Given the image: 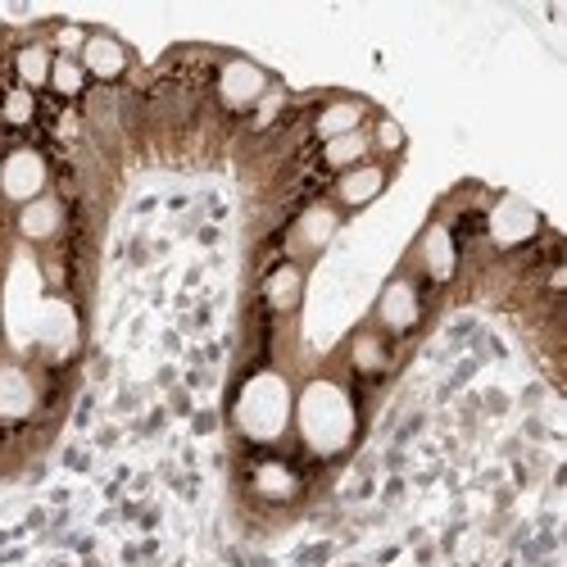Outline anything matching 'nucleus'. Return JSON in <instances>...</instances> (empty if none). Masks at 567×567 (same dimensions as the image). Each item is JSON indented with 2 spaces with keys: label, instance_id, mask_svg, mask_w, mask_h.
<instances>
[{
  "label": "nucleus",
  "instance_id": "1",
  "mask_svg": "<svg viewBox=\"0 0 567 567\" xmlns=\"http://www.w3.org/2000/svg\"><path fill=\"white\" fill-rule=\"evenodd\" d=\"M296 417H300V432H305L309 450H318V454H341L354 436V404L337 382L305 386Z\"/></svg>",
  "mask_w": 567,
  "mask_h": 567
},
{
  "label": "nucleus",
  "instance_id": "2",
  "mask_svg": "<svg viewBox=\"0 0 567 567\" xmlns=\"http://www.w3.org/2000/svg\"><path fill=\"white\" fill-rule=\"evenodd\" d=\"M287 413H291L287 386H281V377H272V372H259L255 382L241 391V400H236V422H241V432L255 436V441L281 436Z\"/></svg>",
  "mask_w": 567,
  "mask_h": 567
},
{
  "label": "nucleus",
  "instance_id": "3",
  "mask_svg": "<svg viewBox=\"0 0 567 567\" xmlns=\"http://www.w3.org/2000/svg\"><path fill=\"white\" fill-rule=\"evenodd\" d=\"M0 192L19 205H32L41 200L45 192V159L37 151H14L6 164H0Z\"/></svg>",
  "mask_w": 567,
  "mask_h": 567
},
{
  "label": "nucleus",
  "instance_id": "4",
  "mask_svg": "<svg viewBox=\"0 0 567 567\" xmlns=\"http://www.w3.org/2000/svg\"><path fill=\"white\" fill-rule=\"evenodd\" d=\"M264 91H268V73H264L259 64H250V60L223 64V73H218V96H223V105L246 110V105H255V101L264 96Z\"/></svg>",
  "mask_w": 567,
  "mask_h": 567
},
{
  "label": "nucleus",
  "instance_id": "5",
  "mask_svg": "<svg viewBox=\"0 0 567 567\" xmlns=\"http://www.w3.org/2000/svg\"><path fill=\"white\" fill-rule=\"evenodd\" d=\"M540 227V218H536V209L532 205H523L517 196H504L499 200V209L491 214V236L499 246H517V241H527V236Z\"/></svg>",
  "mask_w": 567,
  "mask_h": 567
},
{
  "label": "nucleus",
  "instance_id": "6",
  "mask_svg": "<svg viewBox=\"0 0 567 567\" xmlns=\"http://www.w3.org/2000/svg\"><path fill=\"white\" fill-rule=\"evenodd\" d=\"M82 73H91V78H118L123 69H127V51H123V41L118 37H110V32H91L86 37V45H82Z\"/></svg>",
  "mask_w": 567,
  "mask_h": 567
},
{
  "label": "nucleus",
  "instance_id": "7",
  "mask_svg": "<svg viewBox=\"0 0 567 567\" xmlns=\"http://www.w3.org/2000/svg\"><path fill=\"white\" fill-rule=\"evenodd\" d=\"M37 404V391L23 368H0V417H28Z\"/></svg>",
  "mask_w": 567,
  "mask_h": 567
},
{
  "label": "nucleus",
  "instance_id": "8",
  "mask_svg": "<svg viewBox=\"0 0 567 567\" xmlns=\"http://www.w3.org/2000/svg\"><path fill=\"white\" fill-rule=\"evenodd\" d=\"M382 186H386V173H382V168L359 164V168L341 173V182H337V196H341V205L359 209V205H368L377 192H382Z\"/></svg>",
  "mask_w": 567,
  "mask_h": 567
},
{
  "label": "nucleus",
  "instance_id": "9",
  "mask_svg": "<svg viewBox=\"0 0 567 567\" xmlns=\"http://www.w3.org/2000/svg\"><path fill=\"white\" fill-rule=\"evenodd\" d=\"M377 313H382V322L395 327V332L413 327V322H417V296H413L409 281H391L386 296H382V305H377Z\"/></svg>",
  "mask_w": 567,
  "mask_h": 567
},
{
  "label": "nucleus",
  "instance_id": "10",
  "mask_svg": "<svg viewBox=\"0 0 567 567\" xmlns=\"http://www.w3.org/2000/svg\"><path fill=\"white\" fill-rule=\"evenodd\" d=\"M19 227H23V236H28V241H45V236H55V231H60V200L41 196V200L23 205V214H19Z\"/></svg>",
  "mask_w": 567,
  "mask_h": 567
},
{
  "label": "nucleus",
  "instance_id": "11",
  "mask_svg": "<svg viewBox=\"0 0 567 567\" xmlns=\"http://www.w3.org/2000/svg\"><path fill=\"white\" fill-rule=\"evenodd\" d=\"M422 259H427V272L436 281H445L454 272V241H450V227H432L422 236Z\"/></svg>",
  "mask_w": 567,
  "mask_h": 567
},
{
  "label": "nucleus",
  "instance_id": "12",
  "mask_svg": "<svg viewBox=\"0 0 567 567\" xmlns=\"http://www.w3.org/2000/svg\"><path fill=\"white\" fill-rule=\"evenodd\" d=\"M359 123H363V105H359V101H337V105H327V110H322L318 132H322V141H332V136H350V132H359Z\"/></svg>",
  "mask_w": 567,
  "mask_h": 567
},
{
  "label": "nucleus",
  "instance_id": "13",
  "mask_svg": "<svg viewBox=\"0 0 567 567\" xmlns=\"http://www.w3.org/2000/svg\"><path fill=\"white\" fill-rule=\"evenodd\" d=\"M300 291H305V277H300V268H291V264L277 268V272L268 277V305L281 309V313L300 305Z\"/></svg>",
  "mask_w": 567,
  "mask_h": 567
},
{
  "label": "nucleus",
  "instance_id": "14",
  "mask_svg": "<svg viewBox=\"0 0 567 567\" xmlns=\"http://www.w3.org/2000/svg\"><path fill=\"white\" fill-rule=\"evenodd\" d=\"M368 155V136L363 132H350V136H332V141H327V146H322V159L327 164H332V168H359V159Z\"/></svg>",
  "mask_w": 567,
  "mask_h": 567
},
{
  "label": "nucleus",
  "instance_id": "15",
  "mask_svg": "<svg viewBox=\"0 0 567 567\" xmlns=\"http://www.w3.org/2000/svg\"><path fill=\"white\" fill-rule=\"evenodd\" d=\"M51 51H45V45H23L19 51V78H23V91L28 86H45L51 82Z\"/></svg>",
  "mask_w": 567,
  "mask_h": 567
},
{
  "label": "nucleus",
  "instance_id": "16",
  "mask_svg": "<svg viewBox=\"0 0 567 567\" xmlns=\"http://www.w3.org/2000/svg\"><path fill=\"white\" fill-rule=\"evenodd\" d=\"M332 231H337V214L327 209V205H318V209H309V214L300 218V241H305L309 250H318V246L332 241Z\"/></svg>",
  "mask_w": 567,
  "mask_h": 567
},
{
  "label": "nucleus",
  "instance_id": "17",
  "mask_svg": "<svg viewBox=\"0 0 567 567\" xmlns=\"http://www.w3.org/2000/svg\"><path fill=\"white\" fill-rule=\"evenodd\" d=\"M51 86L60 91V96H78V91L86 86L82 64H78V60H69V55H60V60L51 64Z\"/></svg>",
  "mask_w": 567,
  "mask_h": 567
},
{
  "label": "nucleus",
  "instance_id": "18",
  "mask_svg": "<svg viewBox=\"0 0 567 567\" xmlns=\"http://www.w3.org/2000/svg\"><path fill=\"white\" fill-rule=\"evenodd\" d=\"M259 491H264V495H291V472L277 467V463L259 467Z\"/></svg>",
  "mask_w": 567,
  "mask_h": 567
},
{
  "label": "nucleus",
  "instance_id": "19",
  "mask_svg": "<svg viewBox=\"0 0 567 567\" xmlns=\"http://www.w3.org/2000/svg\"><path fill=\"white\" fill-rule=\"evenodd\" d=\"M6 118H10V123H28V118H32V96H28L23 86L6 96Z\"/></svg>",
  "mask_w": 567,
  "mask_h": 567
},
{
  "label": "nucleus",
  "instance_id": "20",
  "mask_svg": "<svg viewBox=\"0 0 567 567\" xmlns=\"http://www.w3.org/2000/svg\"><path fill=\"white\" fill-rule=\"evenodd\" d=\"M377 146H382V151H400L404 146V127L395 118H382V123H377Z\"/></svg>",
  "mask_w": 567,
  "mask_h": 567
},
{
  "label": "nucleus",
  "instance_id": "21",
  "mask_svg": "<svg viewBox=\"0 0 567 567\" xmlns=\"http://www.w3.org/2000/svg\"><path fill=\"white\" fill-rule=\"evenodd\" d=\"M82 45H86V32H82V28H73V23H69V28H60V51H64L69 60H73V51L82 55Z\"/></svg>",
  "mask_w": 567,
  "mask_h": 567
},
{
  "label": "nucleus",
  "instance_id": "22",
  "mask_svg": "<svg viewBox=\"0 0 567 567\" xmlns=\"http://www.w3.org/2000/svg\"><path fill=\"white\" fill-rule=\"evenodd\" d=\"M354 359H359L363 368H377V363H382V350H377V341H372V337H363V341L354 346Z\"/></svg>",
  "mask_w": 567,
  "mask_h": 567
}]
</instances>
